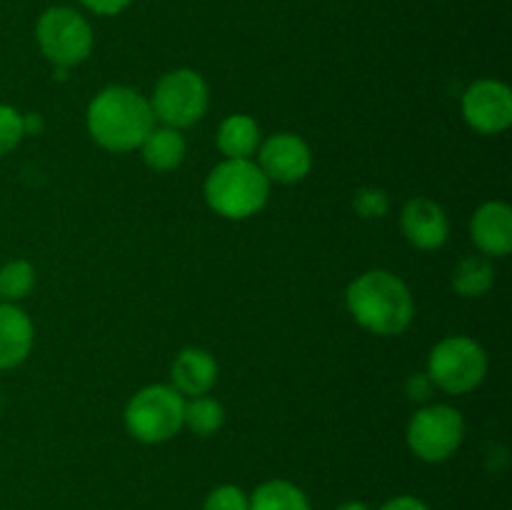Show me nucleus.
<instances>
[{
    "label": "nucleus",
    "instance_id": "nucleus-13",
    "mask_svg": "<svg viewBox=\"0 0 512 510\" xmlns=\"http://www.w3.org/2000/svg\"><path fill=\"white\" fill-rule=\"evenodd\" d=\"M33 320L15 303L0 300V370L18 368L33 350Z\"/></svg>",
    "mask_w": 512,
    "mask_h": 510
},
{
    "label": "nucleus",
    "instance_id": "nucleus-16",
    "mask_svg": "<svg viewBox=\"0 0 512 510\" xmlns=\"http://www.w3.org/2000/svg\"><path fill=\"white\" fill-rule=\"evenodd\" d=\"M185 138L180 130L168 128H153L148 133V138L140 145V153H143V160L148 168L158 170V173H165V170H175L185 158Z\"/></svg>",
    "mask_w": 512,
    "mask_h": 510
},
{
    "label": "nucleus",
    "instance_id": "nucleus-20",
    "mask_svg": "<svg viewBox=\"0 0 512 510\" xmlns=\"http://www.w3.org/2000/svg\"><path fill=\"white\" fill-rule=\"evenodd\" d=\"M35 285V268L28 260H8L0 268V300L3 303H18L33 290Z\"/></svg>",
    "mask_w": 512,
    "mask_h": 510
},
{
    "label": "nucleus",
    "instance_id": "nucleus-22",
    "mask_svg": "<svg viewBox=\"0 0 512 510\" xmlns=\"http://www.w3.org/2000/svg\"><path fill=\"white\" fill-rule=\"evenodd\" d=\"M203 510H250V495L238 485H218L208 493Z\"/></svg>",
    "mask_w": 512,
    "mask_h": 510
},
{
    "label": "nucleus",
    "instance_id": "nucleus-23",
    "mask_svg": "<svg viewBox=\"0 0 512 510\" xmlns=\"http://www.w3.org/2000/svg\"><path fill=\"white\" fill-rule=\"evenodd\" d=\"M388 193L380 188H363L358 190V195H355L353 200V208L358 210L363 218H383L385 213H388Z\"/></svg>",
    "mask_w": 512,
    "mask_h": 510
},
{
    "label": "nucleus",
    "instance_id": "nucleus-5",
    "mask_svg": "<svg viewBox=\"0 0 512 510\" xmlns=\"http://www.w3.org/2000/svg\"><path fill=\"white\" fill-rule=\"evenodd\" d=\"M425 375L450 395L473 393L488 375V353L468 335H450L430 350Z\"/></svg>",
    "mask_w": 512,
    "mask_h": 510
},
{
    "label": "nucleus",
    "instance_id": "nucleus-4",
    "mask_svg": "<svg viewBox=\"0 0 512 510\" xmlns=\"http://www.w3.org/2000/svg\"><path fill=\"white\" fill-rule=\"evenodd\" d=\"M183 413L185 395H180L173 385H148L128 400L123 418L135 440L158 445L180 433Z\"/></svg>",
    "mask_w": 512,
    "mask_h": 510
},
{
    "label": "nucleus",
    "instance_id": "nucleus-25",
    "mask_svg": "<svg viewBox=\"0 0 512 510\" xmlns=\"http://www.w3.org/2000/svg\"><path fill=\"white\" fill-rule=\"evenodd\" d=\"M380 510H430L428 505L423 503L415 495H398V498H390L388 503L380 505Z\"/></svg>",
    "mask_w": 512,
    "mask_h": 510
},
{
    "label": "nucleus",
    "instance_id": "nucleus-18",
    "mask_svg": "<svg viewBox=\"0 0 512 510\" xmlns=\"http://www.w3.org/2000/svg\"><path fill=\"white\" fill-rule=\"evenodd\" d=\"M495 283V268L488 255H468L453 273V288L460 298H483Z\"/></svg>",
    "mask_w": 512,
    "mask_h": 510
},
{
    "label": "nucleus",
    "instance_id": "nucleus-7",
    "mask_svg": "<svg viewBox=\"0 0 512 510\" xmlns=\"http://www.w3.org/2000/svg\"><path fill=\"white\" fill-rule=\"evenodd\" d=\"M208 83L203 75L190 68H178L165 73L155 83L150 108L155 120H160L168 128H190L198 123L208 110Z\"/></svg>",
    "mask_w": 512,
    "mask_h": 510
},
{
    "label": "nucleus",
    "instance_id": "nucleus-15",
    "mask_svg": "<svg viewBox=\"0 0 512 510\" xmlns=\"http://www.w3.org/2000/svg\"><path fill=\"white\" fill-rule=\"evenodd\" d=\"M260 148V125L250 115L235 113L220 123L218 150L225 160H250Z\"/></svg>",
    "mask_w": 512,
    "mask_h": 510
},
{
    "label": "nucleus",
    "instance_id": "nucleus-19",
    "mask_svg": "<svg viewBox=\"0 0 512 510\" xmlns=\"http://www.w3.org/2000/svg\"><path fill=\"white\" fill-rule=\"evenodd\" d=\"M223 423H225V410L215 398L198 395V398L185 403L183 428H188L190 433L200 435V438H210V435H215L220 428H223Z\"/></svg>",
    "mask_w": 512,
    "mask_h": 510
},
{
    "label": "nucleus",
    "instance_id": "nucleus-3",
    "mask_svg": "<svg viewBox=\"0 0 512 510\" xmlns=\"http://www.w3.org/2000/svg\"><path fill=\"white\" fill-rule=\"evenodd\" d=\"M270 180L253 160H223L205 180V203L228 220H245L268 205Z\"/></svg>",
    "mask_w": 512,
    "mask_h": 510
},
{
    "label": "nucleus",
    "instance_id": "nucleus-10",
    "mask_svg": "<svg viewBox=\"0 0 512 510\" xmlns=\"http://www.w3.org/2000/svg\"><path fill=\"white\" fill-rule=\"evenodd\" d=\"M258 150V168L263 170L270 183H298L313 168L310 145L295 133H275Z\"/></svg>",
    "mask_w": 512,
    "mask_h": 510
},
{
    "label": "nucleus",
    "instance_id": "nucleus-12",
    "mask_svg": "<svg viewBox=\"0 0 512 510\" xmlns=\"http://www.w3.org/2000/svg\"><path fill=\"white\" fill-rule=\"evenodd\" d=\"M470 238L483 255L503 258L512 250V210L503 200H488L470 220Z\"/></svg>",
    "mask_w": 512,
    "mask_h": 510
},
{
    "label": "nucleus",
    "instance_id": "nucleus-11",
    "mask_svg": "<svg viewBox=\"0 0 512 510\" xmlns=\"http://www.w3.org/2000/svg\"><path fill=\"white\" fill-rule=\"evenodd\" d=\"M400 225H403V233L408 238V243H413L420 250H438L440 245H445L450 233L445 210L435 200L425 198V195L405 203L403 215H400Z\"/></svg>",
    "mask_w": 512,
    "mask_h": 510
},
{
    "label": "nucleus",
    "instance_id": "nucleus-8",
    "mask_svg": "<svg viewBox=\"0 0 512 510\" xmlns=\"http://www.w3.org/2000/svg\"><path fill=\"white\" fill-rule=\"evenodd\" d=\"M465 438V420L453 405H428L408 425V448L425 463H443L458 453Z\"/></svg>",
    "mask_w": 512,
    "mask_h": 510
},
{
    "label": "nucleus",
    "instance_id": "nucleus-1",
    "mask_svg": "<svg viewBox=\"0 0 512 510\" xmlns=\"http://www.w3.org/2000/svg\"><path fill=\"white\" fill-rule=\"evenodd\" d=\"M88 133L100 148L110 153H130L140 148L155 128L150 100L125 85H110L100 90L88 105Z\"/></svg>",
    "mask_w": 512,
    "mask_h": 510
},
{
    "label": "nucleus",
    "instance_id": "nucleus-26",
    "mask_svg": "<svg viewBox=\"0 0 512 510\" xmlns=\"http://www.w3.org/2000/svg\"><path fill=\"white\" fill-rule=\"evenodd\" d=\"M338 510H370V505H365L363 500H348V503L338 505Z\"/></svg>",
    "mask_w": 512,
    "mask_h": 510
},
{
    "label": "nucleus",
    "instance_id": "nucleus-17",
    "mask_svg": "<svg viewBox=\"0 0 512 510\" xmlns=\"http://www.w3.org/2000/svg\"><path fill=\"white\" fill-rule=\"evenodd\" d=\"M250 510H313L303 490L290 480H268L250 495Z\"/></svg>",
    "mask_w": 512,
    "mask_h": 510
},
{
    "label": "nucleus",
    "instance_id": "nucleus-21",
    "mask_svg": "<svg viewBox=\"0 0 512 510\" xmlns=\"http://www.w3.org/2000/svg\"><path fill=\"white\" fill-rule=\"evenodd\" d=\"M25 135L23 115L13 105H0V158L18 148Z\"/></svg>",
    "mask_w": 512,
    "mask_h": 510
},
{
    "label": "nucleus",
    "instance_id": "nucleus-14",
    "mask_svg": "<svg viewBox=\"0 0 512 510\" xmlns=\"http://www.w3.org/2000/svg\"><path fill=\"white\" fill-rule=\"evenodd\" d=\"M173 388L180 395H208V390L218 383V363L203 348H183L173 360Z\"/></svg>",
    "mask_w": 512,
    "mask_h": 510
},
{
    "label": "nucleus",
    "instance_id": "nucleus-2",
    "mask_svg": "<svg viewBox=\"0 0 512 510\" xmlns=\"http://www.w3.org/2000/svg\"><path fill=\"white\" fill-rule=\"evenodd\" d=\"M345 305L358 325L375 335H400L413 323V293L390 270H368L348 285Z\"/></svg>",
    "mask_w": 512,
    "mask_h": 510
},
{
    "label": "nucleus",
    "instance_id": "nucleus-24",
    "mask_svg": "<svg viewBox=\"0 0 512 510\" xmlns=\"http://www.w3.org/2000/svg\"><path fill=\"white\" fill-rule=\"evenodd\" d=\"M80 3L88 10H93L95 15H118L128 5H133V0H80Z\"/></svg>",
    "mask_w": 512,
    "mask_h": 510
},
{
    "label": "nucleus",
    "instance_id": "nucleus-6",
    "mask_svg": "<svg viewBox=\"0 0 512 510\" xmlns=\"http://www.w3.org/2000/svg\"><path fill=\"white\" fill-rule=\"evenodd\" d=\"M35 38L45 60L58 68H73L93 53V28L78 10L65 5H55L40 15Z\"/></svg>",
    "mask_w": 512,
    "mask_h": 510
},
{
    "label": "nucleus",
    "instance_id": "nucleus-9",
    "mask_svg": "<svg viewBox=\"0 0 512 510\" xmlns=\"http://www.w3.org/2000/svg\"><path fill=\"white\" fill-rule=\"evenodd\" d=\"M463 118L483 135H498L512 125V90L503 80H475L463 95Z\"/></svg>",
    "mask_w": 512,
    "mask_h": 510
}]
</instances>
